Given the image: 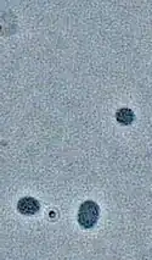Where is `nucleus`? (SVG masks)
<instances>
[{"mask_svg": "<svg viewBox=\"0 0 152 260\" xmlns=\"http://www.w3.org/2000/svg\"><path fill=\"white\" fill-rule=\"evenodd\" d=\"M100 207L96 202L88 199L83 202L78 209L77 221L82 229H93L99 221Z\"/></svg>", "mask_w": 152, "mask_h": 260, "instance_id": "nucleus-1", "label": "nucleus"}, {"mask_svg": "<svg viewBox=\"0 0 152 260\" xmlns=\"http://www.w3.org/2000/svg\"><path fill=\"white\" fill-rule=\"evenodd\" d=\"M39 209H41V204L34 197H22L17 202L18 213L24 216L35 215Z\"/></svg>", "mask_w": 152, "mask_h": 260, "instance_id": "nucleus-2", "label": "nucleus"}, {"mask_svg": "<svg viewBox=\"0 0 152 260\" xmlns=\"http://www.w3.org/2000/svg\"><path fill=\"white\" fill-rule=\"evenodd\" d=\"M115 117H116V121H117L120 125L129 126V125H132V123L134 122V120H135V114H134V111L132 110V109L121 108L116 111Z\"/></svg>", "mask_w": 152, "mask_h": 260, "instance_id": "nucleus-3", "label": "nucleus"}]
</instances>
